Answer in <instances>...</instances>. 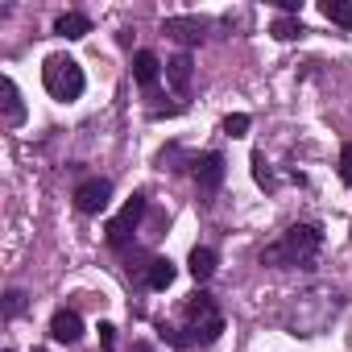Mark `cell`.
Masks as SVG:
<instances>
[{
  "label": "cell",
  "mask_w": 352,
  "mask_h": 352,
  "mask_svg": "<svg viewBox=\"0 0 352 352\" xmlns=\"http://www.w3.org/2000/svg\"><path fill=\"white\" fill-rule=\"evenodd\" d=\"M183 315H187V331L195 344H216L224 336V315L216 311V298L195 290L187 302H183Z\"/></svg>",
  "instance_id": "3957f363"
},
{
  "label": "cell",
  "mask_w": 352,
  "mask_h": 352,
  "mask_svg": "<svg viewBox=\"0 0 352 352\" xmlns=\"http://www.w3.org/2000/svg\"><path fill=\"white\" fill-rule=\"evenodd\" d=\"M157 336H162L170 348H191V344H195L191 336H183V327H174V323H157Z\"/></svg>",
  "instance_id": "e0dca14e"
},
{
  "label": "cell",
  "mask_w": 352,
  "mask_h": 352,
  "mask_svg": "<svg viewBox=\"0 0 352 352\" xmlns=\"http://www.w3.org/2000/svg\"><path fill=\"white\" fill-rule=\"evenodd\" d=\"M253 179H257L265 191H274V187H278V183H274V170L265 166V157H253Z\"/></svg>",
  "instance_id": "d6986e66"
},
{
  "label": "cell",
  "mask_w": 352,
  "mask_h": 352,
  "mask_svg": "<svg viewBox=\"0 0 352 352\" xmlns=\"http://www.w3.org/2000/svg\"><path fill=\"white\" fill-rule=\"evenodd\" d=\"M187 270H191V278H195V282H208V278L216 274V253L195 245V249H191V261H187Z\"/></svg>",
  "instance_id": "5bb4252c"
},
{
  "label": "cell",
  "mask_w": 352,
  "mask_h": 352,
  "mask_svg": "<svg viewBox=\"0 0 352 352\" xmlns=\"http://www.w3.org/2000/svg\"><path fill=\"white\" fill-rule=\"evenodd\" d=\"M191 174H195L199 191L212 195V191H220V183H224V157H220V153H199V157H191Z\"/></svg>",
  "instance_id": "8992f818"
},
{
  "label": "cell",
  "mask_w": 352,
  "mask_h": 352,
  "mask_svg": "<svg viewBox=\"0 0 352 352\" xmlns=\"http://www.w3.org/2000/svg\"><path fill=\"white\" fill-rule=\"evenodd\" d=\"M54 34L67 38V42H79V38L91 34V17H87V13H63V17L54 21Z\"/></svg>",
  "instance_id": "9c48e42d"
},
{
  "label": "cell",
  "mask_w": 352,
  "mask_h": 352,
  "mask_svg": "<svg viewBox=\"0 0 352 352\" xmlns=\"http://www.w3.org/2000/svg\"><path fill=\"white\" fill-rule=\"evenodd\" d=\"M133 352H153V348L149 344H133Z\"/></svg>",
  "instance_id": "603a6c76"
},
{
  "label": "cell",
  "mask_w": 352,
  "mask_h": 352,
  "mask_svg": "<svg viewBox=\"0 0 352 352\" xmlns=\"http://www.w3.org/2000/svg\"><path fill=\"white\" fill-rule=\"evenodd\" d=\"M191 54H174L170 63H166V83L174 87V91H187L191 87Z\"/></svg>",
  "instance_id": "8fae6325"
},
{
  "label": "cell",
  "mask_w": 352,
  "mask_h": 352,
  "mask_svg": "<svg viewBox=\"0 0 352 352\" xmlns=\"http://www.w3.org/2000/svg\"><path fill=\"white\" fill-rule=\"evenodd\" d=\"M5 352H13V348H5Z\"/></svg>",
  "instance_id": "cb8c5ba5"
},
{
  "label": "cell",
  "mask_w": 352,
  "mask_h": 352,
  "mask_svg": "<svg viewBox=\"0 0 352 352\" xmlns=\"http://www.w3.org/2000/svg\"><path fill=\"white\" fill-rule=\"evenodd\" d=\"M340 179L352 187V145H344V149H340Z\"/></svg>",
  "instance_id": "44dd1931"
},
{
  "label": "cell",
  "mask_w": 352,
  "mask_h": 352,
  "mask_svg": "<svg viewBox=\"0 0 352 352\" xmlns=\"http://www.w3.org/2000/svg\"><path fill=\"white\" fill-rule=\"evenodd\" d=\"M108 199H112V183L108 179H87V183L75 187V208L83 216H100L108 208Z\"/></svg>",
  "instance_id": "5b68a950"
},
{
  "label": "cell",
  "mask_w": 352,
  "mask_h": 352,
  "mask_svg": "<svg viewBox=\"0 0 352 352\" xmlns=\"http://www.w3.org/2000/svg\"><path fill=\"white\" fill-rule=\"evenodd\" d=\"M319 245H323V232L315 224H294V228H286V236L278 245H270L261 253V265H282V270L286 265H311Z\"/></svg>",
  "instance_id": "6da1fadb"
},
{
  "label": "cell",
  "mask_w": 352,
  "mask_h": 352,
  "mask_svg": "<svg viewBox=\"0 0 352 352\" xmlns=\"http://www.w3.org/2000/svg\"><path fill=\"white\" fill-rule=\"evenodd\" d=\"M42 83H46V91H50L54 100H63V104L79 100V96H83V87H87L83 67H79L71 54H50V58H46V67H42Z\"/></svg>",
  "instance_id": "7a4b0ae2"
},
{
  "label": "cell",
  "mask_w": 352,
  "mask_h": 352,
  "mask_svg": "<svg viewBox=\"0 0 352 352\" xmlns=\"http://www.w3.org/2000/svg\"><path fill=\"white\" fill-rule=\"evenodd\" d=\"M141 216H145V195H133L124 208H120V216L116 220H108V245L112 249H124L129 241H133V232H137V224H141Z\"/></svg>",
  "instance_id": "277c9868"
},
{
  "label": "cell",
  "mask_w": 352,
  "mask_h": 352,
  "mask_svg": "<svg viewBox=\"0 0 352 352\" xmlns=\"http://www.w3.org/2000/svg\"><path fill=\"white\" fill-rule=\"evenodd\" d=\"M50 336H54L58 344H79V340H83V319H79V311H54Z\"/></svg>",
  "instance_id": "52a82bcc"
},
{
  "label": "cell",
  "mask_w": 352,
  "mask_h": 352,
  "mask_svg": "<svg viewBox=\"0 0 352 352\" xmlns=\"http://www.w3.org/2000/svg\"><path fill=\"white\" fill-rule=\"evenodd\" d=\"M319 13H323L331 25H340V30H352V0H323Z\"/></svg>",
  "instance_id": "9a60e30c"
},
{
  "label": "cell",
  "mask_w": 352,
  "mask_h": 352,
  "mask_svg": "<svg viewBox=\"0 0 352 352\" xmlns=\"http://www.w3.org/2000/svg\"><path fill=\"white\" fill-rule=\"evenodd\" d=\"M0 91H5V124H9V129H17V124L25 120L21 91H17V83H13V79H5V83H0Z\"/></svg>",
  "instance_id": "4fadbf2b"
},
{
  "label": "cell",
  "mask_w": 352,
  "mask_h": 352,
  "mask_svg": "<svg viewBox=\"0 0 352 352\" xmlns=\"http://www.w3.org/2000/svg\"><path fill=\"white\" fill-rule=\"evenodd\" d=\"M157 71H162V63H157L153 50H137V54H133V79H137L141 87H153V83H157Z\"/></svg>",
  "instance_id": "30bf717a"
},
{
  "label": "cell",
  "mask_w": 352,
  "mask_h": 352,
  "mask_svg": "<svg viewBox=\"0 0 352 352\" xmlns=\"http://www.w3.org/2000/svg\"><path fill=\"white\" fill-rule=\"evenodd\" d=\"M249 124H253V120H249L245 112H232V116L224 120V133H228V137H245V133H249Z\"/></svg>",
  "instance_id": "ac0fdd59"
},
{
  "label": "cell",
  "mask_w": 352,
  "mask_h": 352,
  "mask_svg": "<svg viewBox=\"0 0 352 352\" xmlns=\"http://www.w3.org/2000/svg\"><path fill=\"white\" fill-rule=\"evenodd\" d=\"M112 344H116V327L112 323H100V348L112 352Z\"/></svg>",
  "instance_id": "7402d4cb"
},
{
  "label": "cell",
  "mask_w": 352,
  "mask_h": 352,
  "mask_svg": "<svg viewBox=\"0 0 352 352\" xmlns=\"http://www.w3.org/2000/svg\"><path fill=\"white\" fill-rule=\"evenodd\" d=\"M270 34H274L278 42H294V38H302L307 30H302V21H298V17H278V21L270 25Z\"/></svg>",
  "instance_id": "2e32d148"
},
{
  "label": "cell",
  "mask_w": 352,
  "mask_h": 352,
  "mask_svg": "<svg viewBox=\"0 0 352 352\" xmlns=\"http://www.w3.org/2000/svg\"><path fill=\"white\" fill-rule=\"evenodd\" d=\"M174 274H179V270H174L170 257H153V261L145 265V286H149V290H166V286L174 282Z\"/></svg>",
  "instance_id": "7c38bea8"
},
{
  "label": "cell",
  "mask_w": 352,
  "mask_h": 352,
  "mask_svg": "<svg viewBox=\"0 0 352 352\" xmlns=\"http://www.w3.org/2000/svg\"><path fill=\"white\" fill-rule=\"evenodd\" d=\"M21 311H25V294H21V290H9V294H5V315L17 319Z\"/></svg>",
  "instance_id": "ffe728a7"
},
{
  "label": "cell",
  "mask_w": 352,
  "mask_h": 352,
  "mask_svg": "<svg viewBox=\"0 0 352 352\" xmlns=\"http://www.w3.org/2000/svg\"><path fill=\"white\" fill-rule=\"evenodd\" d=\"M162 34H170V38H179L183 46H195V42L204 38V21H199V17H166Z\"/></svg>",
  "instance_id": "ba28073f"
}]
</instances>
